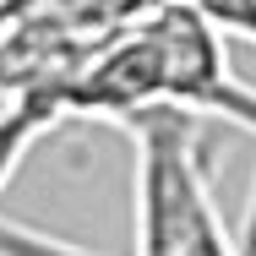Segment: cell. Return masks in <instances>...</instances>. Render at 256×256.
Returning a JSON list of instances; mask_svg holds the SVG:
<instances>
[{
	"mask_svg": "<svg viewBox=\"0 0 256 256\" xmlns=\"http://www.w3.org/2000/svg\"><path fill=\"white\" fill-rule=\"evenodd\" d=\"M126 131L136 148V256H240L207 186L202 120L158 104Z\"/></svg>",
	"mask_w": 256,
	"mask_h": 256,
	"instance_id": "cell-1",
	"label": "cell"
},
{
	"mask_svg": "<svg viewBox=\"0 0 256 256\" xmlns=\"http://www.w3.org/2000/svg\"><path fill=\"white\" fill-rule=\"evenodd\" d=\"M202 11L207 28L218 33H234V38H251L256 44V0H191Z\"/></svg>",
	"mask_w": 256,
	"mask_h": 256,
	"instance_id": "cell-4",
	"label": "cell"
},
{
	"mask_svg": "<svg viewBox=\"0 0 256 256\" xmlns=\"http://www.w3.org/2000/svg\"><path fill=\"white\" fill-rule=\"evenodd\" d=\"M0 256H93V251L60 234H44V229H28L16 218H0Z\"/></svg>",
	"mask_w": 256,
	"mask_h": 256,
	"instance_id": "cell-3",
	"label": "cell"
},
{
	"mask_svg": "<svg viewBox=\"0 0 256 256\" xmlns=\"http://www.w3.org/2000/svg\"><path fill=\"white\" fill-rule=\"evenodd\" d=\"M60 126V104H54L50 88H33V93H11V98L0 104V191L11 186V174H16V164L28 158V148Z\"/></svg>",
	"mask_w": 256,
	"mask_h": 256,
	"instance_id": "cell-2",
	"label": "cell"
},
{
	"mask_svg": "<svg viewBox=\"0 0 256 256\" xmlns=\"http://www.w3.org/2000/svg\"><path fill=\"white\" fill-rule=\"evenodd\" d=\"M240 256H256V191H251V218H246V240H240Z\"/></svg>",
	"mask_w": 256,
	"mask_h": 256,
	"instance_id": "cell-5",
	"label": "cell"
},
{
	"mask_svg": "<svg viewBox=\"0 0 256 256\" xmlns=\"http://www.w3.org/2000/svg\"><path fill=\"white\" fill-rule=\"evenodd\" d=\"M158 6H191V0H158Z\"/></svg>",
	"mask_w": 256,
	"mask_h": 256,
	"instance_id": "cell-6",
	"label": "cell"
}]
</instances>
